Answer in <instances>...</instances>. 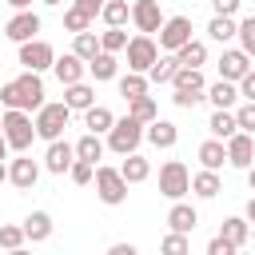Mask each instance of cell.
I'll return each mask as SVG.
<instances>
[{
  "mask_svg": "<svg viewBox=\"0 0 255 255\" xmlns=\"http://www.w3.org/2000/svg\"><path fill=\"white\" fill-rule=\"evenodd\" d=\"M175 72H179V60H175V52H163V56L151 64L147 80H151V84H171V80H175Z\"/></svg>",
  "mask_w": 255,
  "mask_h": 255,
  "instance_id": "f1b7e54d",
  "label": "cell"
},
{
  "mask_svg": "<svg viewBox=\"0 0 255 255\" xmlns=\"http://www.w3.org/2000/svg\"><path fill=\"white\" fill-rule=\"evenodd\" d=\"M44 4H52V8H56V4H64V0H44Z\"/></svg>",
  "mask_w": 255,
  "mask_h": 255,
  "instance_id": "680465c9",
  "label": "cell"
},
{
  "mask_svg": "<svg viewBox=\"0 0 255 255\" xmlns=\"http://www.w3.org/2000/svg\"><path fill=\"white\" fill-rule=\"evenodd\" d=\"M72 52H76L84 64H88V60H96V56H100V36H96L92 28H88V32H76V40H72Z\"/></svg>",
  "mask_w": 255,
  "mask_h": 255,
  "instance_id": "d590c367",
  "label": "cell"
},
{
  "mask_svg": "<svg viewBox=\"0 0 255 255\" xmlns=\"http://www.w3.org/2000/svg\"><path fill=\"white\" fill-rule=\"evenodd\" d=\"M68 120H72V108H68L64 100H56V104H44V108L36 112V120H32V124H36V135L52 143V139H60V135H64Z\"/></svg>",
  "mask_w": 255,
  "mask_h": 255,
  "instance_id": "5b68a950",
  "label": "cell"
},
{
  "mask_svg": "<svg viewBox=\"0 0 255 255\" xmlns=\"http://www.w3.org/2000/svg\"><path fill=\"white\" fill-rule=\"evenodd\" d=\"M219 235H223L227 243L243 247V243H247V235H251V223H247V215H227V219H223V227H219Z\"/></svg>",
  "mask_w": 255,
  "mask_h": 255,
  "instance_id": "4316f807",
  "label": "cell"
},
{
  "mask_svg": "<svg viewBox=\"0 0 255 255\" xmlns=\"http://www.w3.org/2000/svg\"><path fill=\"white\" fill-rule=\"evenodd\" d=\"M120 171H124V179H128V183H143V179L151 175V163H147L139 151H131V155H124Z\"/></svg>",
  "mask_w": 255,
  "mask_h": 255,
  "instance_id": "4dcf8cb0",
  "label": "cell"
},
{
  "mask_svg": "<svg viewBox=\"0 0 255 255\" xmlns=\"http://www.w3.org/2000/svg\"><path fill=\"white\" fill-rule=\"evenodd\" d=\"M175 60H179V68H203V64H207V44H203V40H187V44L175 52Z\"/></svg>",
  "mask_w": 255,
  "mask_h": 255,
  "instance_id": "83f0119b",
  "label": "cell"
},
{
  "mask_svg": "<svg viewBox=\"0 0 255 255\" xmlns=\"http://www.w3.org/2000/svg\"><path fill=\"white\" fill-rule=\"evenodd\" d=\"M8 255H32V251H28V247H12Z\"/></svg>",
  "mask_w": 255,
  "mask_h": 255,
  "instance_id": "9f6ffc18",
  "label": "cell"
},
{
  "mask_svg": "<svg viewBox=\"0 0 255 255\" xmlns=\"http://www.w3.org/2000/svg\"><path fill=\"white\" fill-rule=\"evenodd\" d=\"M108 255H139V251H135V243H112Z\"/></svg>",
  "mask_w": 255,
  "mask_h": 255,
  "instance_id": "681fc988",
  "label": "cell"
},
{
  "mask_svg": "<svg viewBox=\"0 0 255 255\" xmlns=\"http://www.w3.org/2000/svg\"><path fill=\"white\" fill-rule=\"evenodd\" d=\"M28 243V235H24V223L16 227V223H0V247L4 251H12V247H24Z\"/></svg>",
  "mask_w": 255,
  "mask_h": 255,
  "instance_id": "60d3db41",
  "label": "cell"
},
{
  "mask_svg": "<svg viewBox=\"0 0 255 255\" xmlns=\"http://www.w3.org/2000/svg\"><path fill=\"white\" fill-rule=\"evenodd\" d=\"M247 187H251V191H255V163H251V167H247Z\"/></svg>",
  "mask_w": 255,
  "mask_h": 255,
  "instance_id": "db71d44e",
  "label": "cell"
},
{
  "mask_svg": "<svg viewBox=\"0 0 255 255\" xmlns=\"http://www.w3.org/2000/svg\"><path fill=\"white\" fill-rule=\"evenodd\" d=\"M128 116L139 120V124H151V120H159V108H155L151 96H139V100H128Z\"/></svg>",
  "mask_w": 255,
  "mask_h": 255,
  "instance_id": "74e56055",
  "label": "cell"
},
{
  "mask_svg": "<svg viewBox=\"0 0 255 255\" xmlns=\"http://www.w3.org/2000/svg\"><path fill=\"white\" fill-rule=\"evenodd\" d=\"M207 100H211L215 108L235 112V104H239L243 96H239V84H231V80H215V84H207Z\"/></svg>",
  "mask_w": 255,
  "mask_h": 255,
  "instance_id": "ac0fdd59",
  "label": "cell"
},
{
  "mask_svg": "<svg viewBox=\"0 0 255 255\" xmlns=\"http://www.w3.org/2000/svg\"><path fill=\"white\" fill-rule=\"evenodd\" d=\"M235 40H239V48H243V52L255 60V16L239 20V36H235Z\"/></svg>",
  "mask_w": 255,
  "mask_h": 255,
  "instance_id": "b9f144b4",
  "label": "cell"
},
{
  "mask_svg": "<svg viewBox=\"0 0 255 255\" xmlns=\"http://www.w3.org/2000/svg\"><path fill=\"white\" fill-rule=\"evenodd\" d=\"M92 20H96V16H92L88 8H80L76 0H72V4L64 8V28H68L72 36H76V32H88V28H92Z\"/></svg>",
  "mask_w": 255,
  "mask_h": 255,
  "instance_id": "d6a6232c",
  "label": "cell"
},
{
  "mask_svg": "<svg viewBox=\"0 0 255 255\" xmlns=\"http://www.w3.org/2000/svg\"><path fill=\"white\" fill-rule=\"evenodd\" d=\"M191 40V16H167L159 28V48L163 52H179Z\"/></svg>",
  "mask_w": 255,
  "mask_h": 255,
  "instance_id": "9c48e42d",
  "label": "cell"
},
{
  "mask_svg": "<svg viewBox=\"0 0 255 255\" xmlns=\"http://www.w3.org/2000/svg\"><path fill=\"white\" fill-rule=\"evenodd\" d=\"M124 48H128V32H124V28H104V32H100V52H112V56H116V52H124Z\"/></svg>",
  "mask_w": 255,
  "mask_h": 255,
  "instance_id": "ab89813d",
  "label": "cell"
},
{
  "mask_svg": "<svg viewBox=\"0 0 255 255\" xmlns=\"http://www.w3.org/2000/svg\"><path fill=\"white\" fill-rule=\"evenodd\" d=\"M227 163H231V167H239V171H247V167L255 163V135L235 131V135L227 139Z\"/></svg>",
  "mask_w": 255,
  "mask_h": 255,
  "instance_id": "4fadbf2b",
  "label": "cell"
},
{
  "mask_svg": "<svg viewBox=\"0 0 255 255\" xmlns=\"http://www.w3.org/2000/svg\"><path fill=\"white\" fill-rule=\"evenodd\" d=\"M76 4H80V8H88V12H92V16H100V12H104V4H108V0H76Z\"/></svg>",
  "mask_w": 255,
  "mask_h": 255,
  "instance_id": "f907efd6",
  "label": "cell"
},
{
  "mask_svg": "<svg viewBox=\"0 0 255 255\" xmlns=\"http://www.w3.org/2000/svg\"><path fill=\"white\" fill-rule=\"evenodd\" d=\"M100 20H104L108 28H124V24L131 20V4H128V0H108L104 12H100Z\"/></svg>",
  "mask_w": 255,
  "mask_h": 255,
  "instance_id": "1f68e13d",
  "label": "cell"
},
{
  "mask_svg": "<svg viewBox=\"0 0 255 255\" xmlns=\"http://www.w3.org/2000/svg\"><path fill=\"white\" fill-rule=\"evenodd\" d=\"M36 179H40V163H36L28 151H20V155L8 163V183H12V187H20V191H32V187H36Z\"/></svg>",
  "mask_w": 255,
  "mask_h": 255,
  "instance_id": "30bf717a",
  "label": "cell"
},
{
  "mask_svg": "<svg viewBox=\"0 0 255 255\" xmlns=\"http://www.w3.org/2000/svg\"><path fill=\"white\" fill-rule=\"evenodd\" d=\"M124 52H128V72H143V76H147V72H151V64L159 60V44H155L151 36H143V32H139V36H131Z\"/></svg>",
  "mask_w": 255,
  "mask_h": 255,
  "instance_id": "52a82bcc",
  "label": "cell"
},
{
  "mask_svg": "<svg viewBox=\"0 0 255 255\" xmlns=\"http://www.w3.org/2000/svg\"><path fill=\"white\" fill-rule=\"evenodd\" d=\"M199 100H207V92H175V88H171V104H175V108H195Z\"/></svg>",
  "mask_w": 255,
  "mask_h": 255,
  "instance_id": "f6af8a7d",
  "label": "cell"
},
{
  "mask_svg": "<svg viewBox=\"0 0 255 255\" xmlns=\"http://www.w3.org/2000/svg\"><path fill=\"white\" fill-rule=\"evenodd\" d=\"M171 88L175 92H207V80H203L199 68H179L175 80H171Z\"/></svg>",
  "mask_w": 255,
  "mask_h": 255,
  "instance_id": "e575fe53",
  "label": "cell"
},
{
  "mask_svg": "<svg viewBox=\"0 0 255 255\" xmlns=\"http://www.w3.org/2000/svg\"><path fill=\"white\" fill-rule=\"evenodd\" d=\"M235 251H239V247H235V243H227L223 235H215V239L207 243V255H235Z\"/></svg>",
  "mask_w": 255,
  "mask_h": 255,
  "instance_id": "bcb514c9",
  "label": "cell"
},
{
  "mask_svg": "<svg viewBox=\"0 0 255 255\" xmlns=\"http://www.w3.org/2000/svg\"><path fill=\"white\" fill-rule=\"evenodd\" d=\"M207 36H211L215 44H227V40H235V36H239V24H235V16H211V24H207Z\"/></svg>",
  "mask_w": 255,
  "mask_h": 255,
  "instance_id": "836d02e7",
  "label": "cell"
},
{
  "mask_svg": "<svg viewBox=\"0 0 255 255\" xmlns=\"http://www.w3.org/2000/svg\"><path fill=\"white\" fill-rule=\"evenodd\" d=\"M147 84H151V80H147L143 72H128V76L116 80V88H120L124 100H139V96H147Z\"/></svg>",
  "mask_w": 255,
  "mask_h": 255,
  "instance_id": "f546056e",
  "label": "cell"
},
{
  "mask_svg": "<svg viewBox=\"0 0 255 255\" xmlns=\"http://www.w3.org/2000/svg\"><path fill=\"white\" fill-rule=\"evenodd\" d=\"M96 195H100V203H108V207H120L124 199H128V179H124V171L120 167H108V163H100L96 167Z\"/></svg>",
  "mask_w": 255,
  "mask_h": 255,
  "instance_id": "277c9868",
  "label": "cell"
},
{
  "mask_svg": "<svg viewBox=\"0 0 255 255\" xmlns=\"http://www.w3.org/2000/svg\"><path fill=\"white\" fill-rule=\"evenodd\" d=\"M20 64L28 68V72H48L52 64H56V48L48 44V40H28V44H20Z\"/></svg>",
  "mask_w": 255,
  "mask_h": 255,
  "instance_id": "ba28073f",
  "label": "cell"
},
{
  "mask_svg": "<svg viewBox=\"0 0 255 255\" xmlns=\"http://www.w3.org/2000/svg\"><path fill=\"white\" fill-rule=\"evenodd\" d=\"M247 72H251V56H247L243 48H227V52L219 56V80H231V84H239Z\"/></svg>",
  "mask_w": 255,
  "mask_h": 255,
  "instance_id": "9a60e30c",
  "label": "cell"
},
{
  "mask_svg": "<svg viewBox=\"0 0 255 255\" xmlns=\"http://www.w3.org/2000/svg\"><path fill=\"white\" fill-rule=\"evenodd\" d=\"M131 24H135V32H143V36L159 32V28H163V8H159V0H135V4H131Z\"/></svg>",
  "mask_w": 255,
  "mask_h": 255,
  "instance_id": "8fae6325",
  "label": "cell"
},
{
  "mask_svg": "<svg viewBox=\"0 0 255 255\" xmlns=\"http://www.w3.org/2000/svg\"><path fill=\"white\" fill-rule=\"evenodd\" d=\"M235 120H239V131L255 135V100H243V104L235 108Z\"/></svg>",
  "mask_w": 255,
  "mask_h": 255,
  "instance_id": "7bdbcfd3",
  "label": "cell"
},
{
  "mask_svg": "<svg viewBox=\"0 0 255 255\" xmlns=\"http://www.w3.org/2000/svg\"><path fill=\"white\" fill-rule=\"evenodd\" d=\"M247 223H251V227H255V195H251V199H247Z\"/></svg>",
  "mask_w": 255,
  "mask_h": 255,
  "instance_id": "816d5d0a",
  "label": "cell"
},
{
  "mask_svg": "<svg viewBox=\"0 0 255 255\" xmlns=\"http://www.w3.org/2000/svg\"><path fill=\"white\" fill-rule=\"evenodd\" d=\"M239 4H243V0H211L215 16H235V12H239Z\"/></svg>",
  "mask_w": 255,
  "mask_h": 255,
  "instance_id": "7dc6e473",
  "label": "cell"
},
{
  "mask_svg": "<svg viewBox=\"0 0 255 255\" xmlns=\"http://www.w3.org/2000/svg\"><path fill=\"white\" fill-rule=\"evenodd\" d=\"M72 163H76V143H68V139H52L48 151H44V167H48L52 175H64V171H72Z\"/></svg>",
  "mask_w": 255,
  "mask_h": 255,
  "instance_id": "5bb4252c",
  "label": "cell"
},
{
  "mask_svg": "<svg viewBox=\"0 0 255 255\" xmlns=\"http://www.w3.org/2000/svg\"><path fill=\"white\" fill-rule=\"evenodd\" d=\"M112 124H116V116H112V108H104V104H92V108L84 112V128L96 131V135H108Z\"/></svg>",
  "mask_w": 255,
  "mask_h": 255,
  "instance_id": "cb8c5ba5",
  "label": "cell"
},
{
  "mask_svg": "<svg viewBox=\"0 0 255 255\" xmlns=\"http://www.w3.org/2000/svg\"><path fill=\"white\" fill-rule=\"evenodd\" d=\"M167 227H171V231H179V235H191V231L199 227V211H195L191 203L175 199V203H171V211H167Z\"/></svg>",
  "mask_w": 255,
  "mask_h": 255,
  "instance_id": "e0dca14e",
  "label": "cell"
},
{
  "mask_svg": "<svg viewBox=\"0 0 255 255\" xmlns=\"http://www.w3.org/2000/svg\"><path fill=\"white\" fill-rule=\"evenodd\" d=\"M8 4H12V8H16V12H24V8H28V4H32V0H8Z\"/></svg>",
  "mask_w": 255,
  "mask_h": 255,
  "instance_id": "f5cc1de1",
  "label": "cell"
},
{
  "mask_svg": "<svg viewBox=\"0 0 255 255\" xmlns=\"http://www.w3.org/2000/svg\"><path fill=\"white\" fill-rule=\"evenodd\" d=\"M159 255H191V239L179 235V231H167L159 239Z\"/></svg>",
  "mask_w": 255,
  "mask_h": 255,
  "instance_id": "f35d334b",
  "label": "cell"
},
{
  "mask_svg": "<svg viewBox=\"0 0 255 255\" xmlns=\"http://www.w3.org/2000/svg\"><path fill=\"white\" fill-rule=\"evenodd\" d=\"M207 131H211L215 139H223V143H227V139L239 131V120H235V112H227V108H215V112H211V120H207Z\"/></svg>",
  "mask_w": 255,
  "mask_h": 255,
  "instance_id": "ffe728a7",
  "label": "cell"
},
{
  "mask_svg": "<svg viewBox=\"0 0 255 255\" xmlns=\"http://www.w3.org/2000/svg\"><path fill=\"white\" fill-rule=\"evenodd\" d=\"M52 215L48 211H32L28 219H24V235H28V243H44V239H52Z\"/></svg>",
  "mask_w": 255,
  "mask_h": 255,
  "instance_id": "603a6c76",
  "label": "cell"
},
{
  "mask_svg": "<svg viewBox=\"0 0 255 255\" xmlns=\"http://www.w3.org/2000/svg\"><path fill=\"white\" fill-rule=\"evenodd\" d=\"M116 68H120V64H116L112 52H100L96 60H88V72H92V80H100V84H104V80H116Z\"/></svg>",
  "mask_w": 255,
  "mask_h": 255,
  "instance_id": "8d00e7d4",
  "label": "cell"
},
{
  "mask_svg": "<svg viewBox=\"0 0 255 255\" xmlns=\"http://www.w3.org/2000/svg\"><path fill=\"white\" fill-rule=\"evenodd\" d=\"M143 131H147V124H139V120L124 116V120H116V124H112V131H108V147H112L116 155H131V151H139Z\"/></svg>",
  "mask_w": 255,
  "mask_h": 255,
  "instance_id": "3957f363",
  "label": "cell"
},
{
  "mask_svg": "<svg viewBox=\"0 0 255 255\" xmlns=\"http://www.w3.org/2000/svg\"><path fill=\"white\" fill-rule=\"evenodd\" d=\"M191 191V171H187V163L183 159H167L163 167H159V195H167L171 203L175 199H183Z\"/></svg>",
  "mask_w": 255,
  "mask_h": 255,
  "instance_id": "8992f818",
  "label": "cell"
},
{
  "mask_svg": "<svg viewBox=\"0 0 255 255\" xmlns=\"http://www.w3.org/2000/svg\"><path fill=\"white\" fill-rule=\"evenodd\" d=\"M52 72H56V80L68 88V84H80L84 80V72H88V64L76 56V52H64V56H56V64H52Z\"/></svg>",
  "mask_w": 255,
  "mask_h": 255,
  "instance_id": "2e32d148",
  "label": "cell"
},
{
  "mask_svg": "<svg viewBox=\"0 0 255 255\" xmlns=\"http://www.w3.org/2000/svg\"><path fill=\"white\" fill-rule=\"evenodd\" d=\"M64 104H68L72 112H88V108L96 104V88L84 84V80H80V84H68V88H64Z\"/></svg>",
  "mask_w": 255,
  "mask_h": 255,
  "instance_id": "7402d4cb",
  "label": "cell"
},
{
  "mask_svg": "<svg viewBox=\"0 0 255 255\" xmlns=\"http://www.w3.org/2000/svg\"><path fill=\"white\" fill-rule=\"evenodd\" d=\"M104 147H108V143H104L96 131H84V135L76 139V159H88V163H96V159H104ZM96 167H100V163H96Z\"/></svg>",
  "mask_w": 255,
  "mask_h": 255,
  "instance_id": "484cf974",
  "label": "cell"
},
{
  "mask_svg": "<svg viewBox=\"0 0 255 255\" xmlns=\"http://www.w3.org/2000/svg\"><path fill=\"white\" fill-rule=\"evenodd\" d=\"M8 155V139H4V128H0V159Z\"/></svg>",
  "mask_w": 255,
  "mask_h": 255,
  "instance_id": "11a10c76",
  "label": "cell"
},
{
  "mask_svg": "<svg viewBox=\"0 0 255 255\" xmlns=\"http://www.w3.org/2000/svg\"><path fill=\"white\" fill-rule=\"evenodd\" d=\"M0 128H4V139L12 151H28L32 139H36V124H32V112H16V108H4L0 116Z\"/></svg>",
  "mask_w": 255,
  "mask_h": 255,
  "instance_id": "7a4b0ae2",
  "label": "cell"
},
{
  "mask_svg": "<svg viewBox=\"0 0 255 255\" xmlns=\"http://www.w3.org/2000/svg\"><path fill=\"white\" fill-rule=\"evenodd\" d=\"M4 179H8V167H4V159H0V183H4Z\"/></svg>",
  "mask_w": 255,
  "mask_h": 255,
  "instance_id": "6f0895ef",
  "label": "cell"
},
{
  "mask_svg": "<svg viewBox=\"0 0 255 255\" xmlns=\"http://www.w3.org/2000/svg\"><path fill=\"white\" fill-rule=\"evenodd\" d=\"M191 191H195L199 199H215V195L223 191L219 171H207V167H203V171H195V175H191Z\"/></svg>",
  "mask_w": 255,
  "mask_h": 255,
  "instance_id": "d4e9b609",
  "label": "cell"
},
{
  "mask_svg": "<svg viewBox=\"0 0 255 255\" xmlns=\"http://www.w3.org/2000/svg\"><path fill=\"white\" fill-rule=\"evenodd\" d=\"M68 175H72V183H80V187H88V183L96 179V163H88V159H76Z\"/></svg>",
  "mask_w": 255,
  "mask_h": 255,
  "instance_id": "ee69618b",
  "label": "cell"
},
{
  "mask_svg": "<svg viewBox=\"0 0 255 255\" xmlns=\"http://www.w3.org/2000/svg\"><path fill=\"white\" fill-rule=\"evenodd\" d=\"M239 96H243V100H255V68L239 80Z\"/></svg>",
  "mask_w": 255,
  "mask_h": 255,
  "instance_id": "c3c4849f",
  "label": "cell"
},
{
  "mask_svg": "<svg viewBox=\"0 0 255 255\" xmlns=\"http://www.w3.org/2000/svg\"><path fill=\"white\" fill-rule=\"evenodd\" d=\"M195 155H199V163H203L207 171H219V167L227 163V143L211 135V139H203V143H199V151H195Z\"/></svg>",
  "mask_w": 255,
  "mask_h": 255,
  "instance_id": "44dd1931",
  "label": "cell"
},
{
  "mask_svg": "<svg viewBox=\"0 0 255 255\" xmlns=\"http://www.w3.org/2000/svg\"><path fill=\"white\" fill-rule=\"evenodd\" d=\"M0 104L4 108H16V112H40L48 100H44V80H40V72H20L16 80H8V84H0Z\"/></svg>",
  "mask_w": 255,
  "mask_h": 255,
  "instance_id": "6da1fadb",
  "label": "cell"
},
{
  "mask_svg": "<svg viewBox=\"0 0 255 255\" xmlns=\"http://www.w3.org/2000/svg\"><path fill=\"white\" fill-rule=\"evenodd\" d=\"M36 32H40V16H36L32 8L16 12V16L4 24V36H8L12 44H28V40H36Z\"/></svg>",
  "mask_w": 255,
  "mask_h": 255,
  "instance_id": "7c38bea8",
  "label": "cell"
},
{
  "mask_svg": "<svg viewBox=\"0 0 255 255\" xmlns=\"http://www.w3.org/2000/svg\"><path fill=\"white\" fill-rule=\"evenodd\" d=\"M143 139H147L151 147H175L179 128H175L171 120H151V124H147V131H143Z\"/></svg>",
  "mask_w": 255,
  "mask_h": 255,
  "instance_id": "d6986e66",
  "label": "cell"
}]
</instances>
